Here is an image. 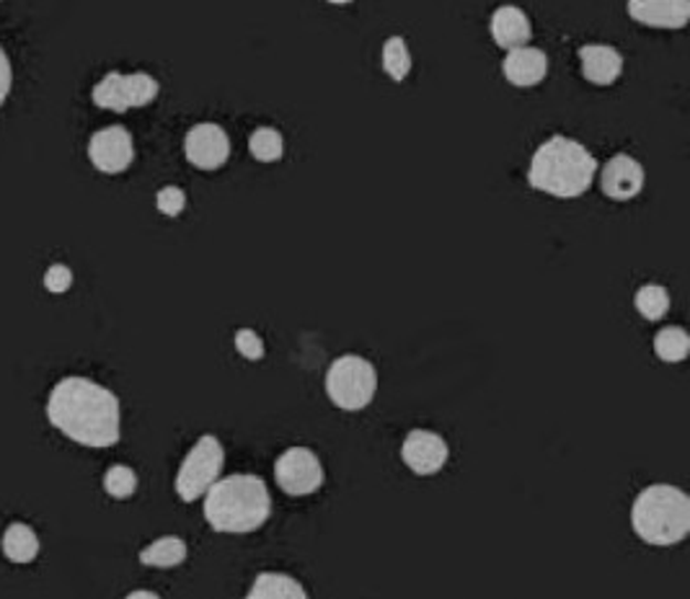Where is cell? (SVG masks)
I'll use <instances>...</instances> for the list:
<instances>
[{
	"label": "cell",
	"instance_id": "obj_5",
	"mask_svg": "<svg viewBox=\"0 0 690 599\" xmlns=\"http://www.w3.org/2000/svg\"><path fill=\"white\" fill-rule=\"evenodd\" d=\"M378 391V370L360 354H344L331 362L326 373V393L341 411H362L373 404Z\"/></svg>",
	"mask_w": 690,
	"mask_h": 599
},
{
	"label": "cell",
	"instance_id": "obj_2",
	"mask_svg": "<svg viewBox=\"0 0 690 599\" xmlns=\"http://www.w3.org/2000/svg\"><path fill=\"white\" fill-rule=\"evenodd\" d=\"M272 496L259 475L217 478L204 494V520L215 533L246 535L267 525Z\"/></svg>",
	"mask_w": 690,
	"mask_h": 599
},
{
	"label": "cell",
	"instance_id": "obj_23",
	"mask_svg": "<svg viewBox=\"0 0 690 599\" xmlns=\"http://www.w3.org/2000/svg\"><path fill=\"white\" fill-rule=\"evenodd\" d=\"M634 306L647 321H662L667 310H670V292L662 285H644L636 292Z\"/></svg>",
	"mask_w": 690,
	"mask_h": 599
},
{
	"label": "cell",
	"instance_id": "obj_13",
	"mask_svg": "<svg viewBox=\"0 0 690 599\" xmlns=\"http://www.w3.org/2000/svg\"><path fill=\"white\" fill-rule=\"evenodd\" d=\"M628 17L651 29H682L690 19V0H628Z\"/></svg>",
	"mask_w": 690,
	"mask_h": 599
},
{
	"label": "cell",
	"instance_id": "obj_15",
	"mask_svg": "<svg viewBox=\"0 0 690 599\" xmlns=\"http://www.w3.org/2000/svg\"><path fill=\"white\" fill-rule=\"evenodd\" d=\"M582 75L595 86H613L624 73V55L611 44H585L580 50Z\"/></svg>",
	"mask_w": 690,
	"mask_h": 599
},
{
	"label": "cell",
	"instance_id": "obj_20",
	"mask_svg": "<svg viewBox=\"0 0 690 599\" xmlns=\"http://www.w3.org/2000/svg\"><path fill=\"white\" fill-rule=\"evenodd\" d=\"M690 352V336L680 325H667L655 336V354L667 365L682 362Z\"/></svg>",
	"mask_w": 690,
	"mask_h": 599
},
{
	"label": "cell",
	"instance_id": "obj_17",
	"mask_svg": "<svg viewBox=\"0 0 690 599\" xmlns=\"http://www.w3.org/2000/svg\"><path fill=\"white\" fill-rule=\"evenodd\" d=\"M244 599H308L306 589L293 576L279 571H264L254 579Z\"/></svg>",
	"mask_w": 690,
	"mask_h": 599
},
{
	"label": "cell",
	"instance_id": "obj_12",
	"mask_svg": "<svg viewBox=\"0 0 690 599\" xmlns=\"http://www.w3.org/2000/svg\"><path fill=\"white\" fill-rule=\"evenodd\" d=\"M603 194L613 202H628L644 189V165L634 156H613L601 173Z\"/></svg>",
	"mask_w": 690,
	"mask_h": 599
},
{
	"label": "cell",
	"instance_id": "obj_3",
	"mask_svg": "<svg viewBox=\"0 0 690 599\" xmlns=\"http://www.w3.org/2000/svg\"><path fill=\"white\" fill-rule=\"evenodd\" d=\"M597 173V161L582 142L553 135L530 158L528 181L538 192L556 200H577L587 194Z\"/></svg>",
	"mask_w": 690,
	"mask_h": 599
},
{
	"label": "cell",
	"instance_id": "obj_4",
	"mask_svg": "<svg viewBox=\"0 0 690 599\" xmlns=\"http://www.w3.org/2000/svg\"><path fill=\"white\" fill-rule=\"evenodd\" d=\"M634 533L649 545H678L690 533V499L670 483L639 491L631 506Z\"/></svg>",
	"mask_w": 690,
	"mask_h": 599
},
{
	"label": "cell",
	"instance_id": "obj_28",
	"mask_svg": "<svg viewBox=\"0 0 690 599\" xmlns=\"http://www.w3.org/2000/svg\"><path fill=\"white\" fill-rule=\"evenodd\" d=\"M11 88H13V65H11L9 52L0 47V109H3V104L9 101Z\"/></svg>",
	"mask_w": 690,
	"mask_h": 599
},
{
	"label": "cell",
	"instance_id": "obj_19",
	"mask_svg": "<svg viewBox=\"0 0 690 599\" xmlns=\"http://www.w3.org/2000/svg\"><path fill=\"white\" fill-rule=\"evenodd\" d=\"M187 543L179 535H163L140 550V564L150 568H177L187 560Z\"/></svg>",
	"mask_w": 690,
	"mask_h": 599
},
{
	"label": "cell",
	"instance_id": "obj_25",
	"mask_svg": "<svg viewBox=\"0 0 690 599\" xmlns=\"http://www.w3.org/2000/svg\"><path fill=\"white\" fill-rule=\"evenodd\" d=\"M156 207L166 217H179L187 207V194L184 189L179 186H163L161 192L156 194Z\"/></svg>",
	"mask_w": 690,
	"mask_h": 599
},
{
	"label": "cell",
	"instance_id": "obj_7",
	"mask_svg": "<svg viewBox=\"0 0 690 599\" xmlns=\"http://www.w3.org/2000/svg\"><path fill=\"white\" fill-rule=\"evenodd\" d=\"M161 94V83L150 73H106L102 81L91 90V101L98 109L125 114L130 109H142L150 106Z\"/></svg>",
	"mask_w": 690,
	"mask_h": 599
},
{
	"label": "cell",
	"instance_id": "obj_10",
	"mask_svg": "<svg viewBox=\"0 0 690 599\" xmlns=\"http://www.w3.org/2000/svg\"><path fill=\"white\" fill-rule=\"evenodd\" d=\"M184 156L194 169L217 171L231 158V138H227V132L220 125L200 122L187 132Z\"/></svg>",
	"mask_w": 690,
	"mask_h": 599
},
{
	"label": "cell",
	"instance_id": "obj_14",
	"mask_svg": "<svg viewBox=\"0 0 690 599\" xmlns=\"http://www.w3.org/2000/svg\"><path fill=\"white\" fill-rule=\"evenodd\" d=\"M505 78L518 88H530L538 86L545 75H549V57H545L543 50L538 47H518L507 52L505 63H502Z\"/></svg>",
	"mask_w": 690,
	"mask_h": 599
},
{
	"label": "cell",
	"instance_id": "obj_9",
	"mask_svg": "<svg viewBox=\"0 0 690 599\" xmlns=\"http://www.w3.org/2000/svg\"><path fill=\"white\" fill-rule=\"evenodd\" d=\"M88 161L106 177L125 173L135 161V142L130 130H125L123 125H112L91 135Z\"/></svg>",
	"mask_w": 690,
	"mask_h": 599
},
{
	"label": "cell",
	"instance_id": "obj_27",
	"mask_svg": "<svg viewBox=\"0 0 690 599\" xmlns=\"http://www.w3.org/2000/svg\"><path fill=\"white\" fill-rule=\"evenodd\" d=\"M73 287V271L65 264H52V267L44 271V290L52 295H65Z\"/></svg>",
	"mask_w": 690,
	"mask_h": 599
},
{
	"label": "cell",
	"instance_id": "obj_22",
	"mask_svg": "<svg viewBox=\"0 0 690 599\" xmlns=\"http://www.w3.org/2000/svg\"><path fill=\"white\" fill-rule=\"evenodd\" d=\"M381 63L383 71L389 73V78L393 81H404L406 75L412 73V52H408L404 36H391V40L383 44Z\"/></svg>",
	"mask_w": 690,
	"mask_h": 599
},
{
	"label": "cell",
	"instance_id": "obj_16",
	"mask_svg": "<svg viewBox=\"0 0 690 599\" xmlns=\"http://www.w3.org/2000/svg\"><path fill=\"white\" fill-rule=\"evenodd\" d=\"M491 36L502 50H518L533 40V24H530L528 13L518 9V6H499L491 13Z\"/></svg>",
	"mask_w": 690,
	"mask_h": 599
},
{
	"label": "cell",
	"instance_id": "obj_29",
	"mask_svg": "<svg viewBox=\"0 0 690 599\" xmlns=\"http://www.w3.org/2000/svg\"><path fill=\"white\" fill-rule=\"evenodd\" d=\"M125 599H161L156 595V591H148V589H138V591H130Z\"/></svg>",
	"mask_w": 690,
	"mask_h": 599
},
{
	"label": "cell",
	"instance_id": "obj_8",
	"mask_svg": "<svg viewBox=\"0 0 690 599\" xmlns=\"http://www.w3.org/2000/svg\"><path fill=\"white\" fill-rule=\"evenodd\" d=\"M275 478L285 494L308 496L323 486V466L308 447H290L277 458Z\"/></svg>",
	"mask_w": 690,
	"mask_h": 599
},
{
	"label": "cell",
	"instance_id": "obj_11",
	"mask_svg": "<svg viewBox=\"0 0 690 599\" xmlns=\"http://www.w3.org/2000/svg\"><path fill=\"white\" fill-rule=\"evenodd\" d=\"M450 458V447L437 431L412 429L401 445V460L416 475H435Z\"/></svg>",
	"mask_w": 690,
	"mask_h": 599
},
{
	"label": "cell",
	"instance_id": "obj_26",
	"mask_svg": "<svg viewBox=\"0 0 690 599\" xmlns=\"http://www.w3.org/2000/svg\"><path fill=\"white\" fill-rule=\"evenodd\" d=\"M236 349L241 356H246L248 362H259L267 354V346H264V339L254 329H241L236 331Z\"/></svg>",
	"mask_w": 690,
	"mask_h": 599
},
{
	"label": "cell",
	"instance_id": "obj_1",
	"mask_svg": "<svg viewBox=\"0 0 690 599\" xmlns=\"http://www.w3.org/2000/svg\"><path fill=\"white\" fill-rule=\"evenodd\" d=\"M47 419L83 447H114L123 437V406L109 388L88 377H63L47 398Z\"/></svg>",
	"mask_w": 690,
	"mask_h": 599
},
{
	"label": "cell",
	"instance_id": "obj_30",
	"mask_svg": "<svg viewBox=\"0 0 690 599\" xmlns=\"http://www.w3.org/2000/svg\"><path fill=\"white\" fill-rule=\"evenodd\" d=\"M329 3H333V6H347V3H352V0H329Z\"/></svg>",
	"mask_w": 690,
	"mask_h": 599
},
{
	"label": "cell",
	"instance_id": "obj_6",
	"mask_svg": "<svg viewBox=\"0 0 690 599\" xmlns=\"http://www.w3.org/2000/svg\"><path fill=\"white\" fill-rule=\"evenodd\" d=\"M225 468V447L215 435H202L192 450L187 452L177 473V494L181 502H197L208 494V489L217 481Z\"/></svg>",
	"mask_w": 690,
	"mask_h": 599
},
{
	"label": "cell",
	"instance_id": "obj_18",
	"mask_svg": "<svg viewBox=\"0 0 690 599\" xmlns=\"http://www.w3.org/2000/svg\"><path fill=\"white\" fill-rule=\"evenodd\" d=\"M40 537H36L34 527L24 525V522H13L3 535V553L11 564H32L40 556Z\"/></svg>",
	"mask_w": 690,
	"mask_h": 599
},
{
	"label": "cell",
	"instance_id": "obj_21",
	"mask_svg": "<svg viewBox=\"0 0 690 599\" xmlns=\"http://www.w3.org/2000/svg\"><path fill=\"white\" fill-rule=\"evenodd\" d=\"M248 153L262 163H277L285 156V138L275 127H259L248 138Z\"/></svg>",
	"mask_w": 690,
	"mask_h": 599
},
{
	"label": "cell",
	"instance_id": "obj_24",
	"mask_svg": "<svg viewBox=\"0 0 690 599\" xmlns=\"http://www.w3.org/2000/svg\"><path fill=\"white\" fill-rule=\"evenodd\" d=\"M104 491L112 499H130L135 491H138V473L130 466H112L104 473Z\"/></svg>",
	"mask_w": 690,
	"mask_h": 599
}]
</instances>
